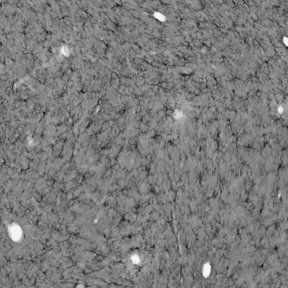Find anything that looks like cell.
Here are the masks:
<instances>
[{"instance_id": "6da1fadb", "label": "cell", "mask_w": 288, "mask_h": 288, "mask_svg": "<svg viewBox=\"0 0 288 288\" xmlns=\"http://www.w3.org/2000/svg\"><path fill=\"white\" fill-rule=\"evenodd\" d=\"M8 234L14 241L19 242L23 238V231L19 225L12 223L8 229Z\"/></svg>"}, {"instance_id": "7a4b0ae2", "label": "cell", "mask_w": 288, "mask_h": 288, "mask_svg": "<svg viewBox=\"0 0 288 288\" xmlns=\"http://www.w3.org/2000/svg\"><path fill=\"white\" fill-rule=\"evenodd\" d=\"M155 17L156 19H158L160 21H163V19L165 18L164 16L162 14H161V13H159V12L155 13Z\"/></svg>"}]
</instances>
